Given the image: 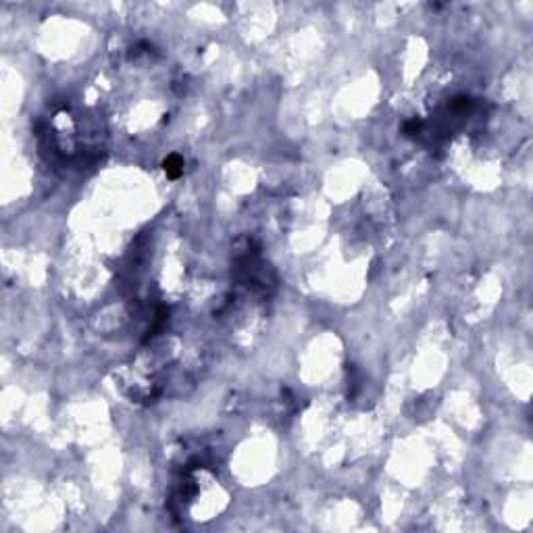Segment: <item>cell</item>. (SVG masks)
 Returning a JSON list of instances; mask_svg holds the SVG:
<instances>
[{
	"mask_svg": "<svg viewBox=\"0 0 533 533\" xmlns=\"http://www.w3.org/2000/svg\"><path fill=\"white\" fill-rule=\"evenodd\" d=\"M165 171H167L169 177H177V175L184 171V161L173 154V157H169V159L165 161Z\"/></svg>",
	"mask_w": 533,
	"mask_h": 533,
	"instance_id": "obj_1",
	"label": "cell"
}]
</instances>
